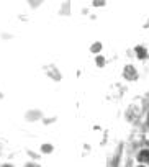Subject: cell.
Here are the masks:
<instances>
[{
    "label": "cell",
    "instance_id": "obj_1",
    "mask_svg": "<svg viewBox=\"0 0 149 167\" xmlns=\"http://www.w3.org/2000/svg\"><path fill=\"white\" fill-rule=\"evenodd\" d=\"M147 159H149V151L139 152V161H147Z\"/></svg>",
    "mask_w": 149,
    "mask_h": 167
},
{
    "label": "cell",
    "instance_id": "obj_2",
    "mask_svg": "<svg viewBox=\"0 0 149 167\" xmlns=\"http://www.w3.org/2000/svg\"><path fill=\"white\" fill-rule=\"evenodd\" d=\"M136 52L139 54V58H141V59H144V58H146V51H144L143 47H136Z\"/></svg>",
    "mask_w": 149,
    "mask_h": 167
}]
</instances>
